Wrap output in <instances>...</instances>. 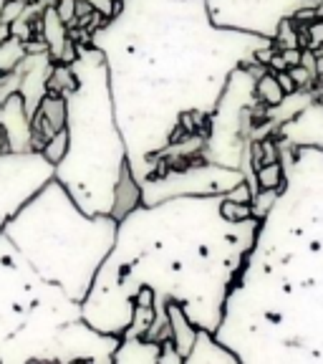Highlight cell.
I'll use <instances>...</instances> for the list:
<instances>
[{"label": "cell", "mask_w": 323, "mask_h": 364, "mask_svg": "<svg viewBox=\"0 0 323 364\" xmlns=\"http://www.w3.org/2000/svg\"><path fill=\"white\" fill-rule=\"evenodd\" d=\"M66 26H74V11H76V0H58V6H53Z\"/></svg>", "instance_id": "52a82bcc"}, {"label": "cell", "mask_w": 323, "mask_h": 364, "mask_svg": "<svg viewBox=\"0 0 323 364\" xmlns=\"http://www.w3.org/2000/svg\"><path fill=\"white\" fill-rule=\"evenodd\" d=\"M26 6H28V0H6L3 13H0V23L11 26V23L16 21V18L21 16L23 11H26Z\"/></svg>", "instance_id": "8992f818"}, {"label": "cell", "mask_w": 323, "mask_h": 364, "mask_svg": "<svg viewBox=\"0 0 323 364\" xmlns=\"http://www.w3.org/2000/svg\"><path fill=\"white\" fill-rule=\"evenodd\" d=\"M8 136H6V129H3V124H0V154H6L8 152Z\"/></svg>", "instance_id": "8fae6325"}, {"label": "cell", "mask_w": 323, "mask_h": 364, "mask_svg": "<svg viewBox=\"0 0 323 364\" xmlns=\"http://www.w3.org/2000/svg\"><path fill=\"white\" fill-rule=\"evenodd\" d=\"M256 94L263 104H268V107H278V104H283V99H285V91L280 89L275 74H263L261 79L256 81Z\"/></svg>", "instance_id": "6da1fadb"}, {"label": "cell", "mask_w": 323, "mask_h": 364, "mask_svg": "<svg viewBox=\"0 0 323 364\" xmlns=\"http://www.w3.org/2000/svg\"><path fill=\"white\" fill-rule=\"evenodd\" d=\"M278 43H280V48H295V46H298V36H295V31L290 33V21H283V26H280Z\"/></svg>", "instance_id": "ba28073f"}, {"label": "cell", "mask_w": 323, "mask_h": 364, "mask_svg": "<svg viewBox=\"0 0 323 364\" xmlns=\"http://www.w3.org/2000/svg\"><path fill=\"white\" fill-rule=\"evenodd\" d=\"M301 53H303V48H283V53H280V58H283V63H285V68L288 66H298L301 63Z\"/></svg>", "instance_id": "9c48e42d"}, {"label": "cell", "mask_w": 323, "mask_h": 364, "mask_svg": "<svg viewBox=\"0 0 323 364\" xmlns=\"http://www.w3.org/2000/svg\"><path fill=\"white\" fill-rule=\"evenodd\" d=\"M68 152V132L61 129L56 132V134L48 139V142L43 144V159L48 162V165H56V162H61V157Z\"/></svg>", "instance_id": "277c9868"}, {"label": "cell", "mask_w": 323, "mask_h": 364, "mask_svg": "<svg viewBox=\"0 0 323 364\" xmlns=\"http://www.w3.org/2000/svg\"><path fill=\"white\" fill-rule=\"evenodd\" d=\"M26 56V48H23V41L16 36H8L3 43H0V74L13 71L18 66V61Z\"/></svg>", "instance_id": "7a4b0ae2"}, {"label": "cell", "mask_w": 323, "mask_h": 364, "mask_svg": "<svg viewBox=\"0 0 323 364\" xmlns=\"http://www.w3.org/2000/svg\"><path fill=\"white\" fill-rule=\"evenodd\" d=\"M273 74H275V71H273ZM275 79H278V84H280V89L285 91V94H293L295 91V84H293V79H290V74L288 71H278V74H275Z\"/></svg>", "instance_id": "30bf717a"}, {"label": "cell", "mask_w": 323, "mask_h": 364, "mask_svg": "<svg viewBox=\"0 0 323 364\" xmlns=\"http://www.w3.org/2000/svg\"><path fill=\"white\" fill-rule=\"evenodd\" d=\"M222 215L233 223H243L253 215V205L240 203V200H225V203H222Z\"/></svg>", "instance_id": "5b68a950"}, {"label": "cell", "mask_w": 323, "mask_h": 364, "mask_svg": "<svg viewBox=\"0 0 323 364\" xmlns=\"http://www.w3.org/2000/svg\"><path fill=\"white\" fill-rule=\"evenodd\" d=\"M256 185L258 190H275L283 185V167L280 162H270V165H261L256 172Z\"/></svg>", "instance_id": "3957f363"}]
</instances>
